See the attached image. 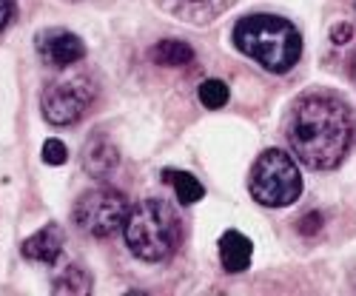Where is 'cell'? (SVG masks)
Listing matches in <instances>:
<instances>
[{
	"label": "cell",
	"mask_w": 356,
	"mask_h": 296,
	"mask_svg": "<svg viewBox=\"0 0 356 296\" xmlns=\"http://www.w3.org/2000/svg\"><path fill=\"white\" fill-rule=\"evenodd\" d=\"M285 137L302 165L331 171L348 157L353 145V114L334 94H302L293 100L285 117Z\"/></svg>",
	"instance_id": "obj_1"
},
{
	"label": "cell",
	"mask_w": 356,
	"mask_h": 296,
	"mask_svg": "<svg viewBox=\"0 0 356 296\" xmlns=\"http://www.w3.org/2000/svg\"><path fill=\"white\" fill-rule=\"evenodd\" d=\"M234 46L265 72L285 74L302 57L296 26L277 15H248L234 26Z\"/></svg>",
	"instance_id": "obj_2"
},
{
	"label": "cell",
	"mask_w": 356,
	"mask_h": 296,
	"mask_svg": "<svg viewBox=\"0 0 356 296\" xmlns=\"http://www.w3.org/2000/svg\"><path fill=\"white\" fill-rule=\"evenodd\" d=\"M126 248L143 262H163L177 254L183 242V220L165 199H143L129 208L126 225Z\"/></svg>",
	"instance_id": "obj_3"
},
{
	"label": "cell",
	"mask_w": 356,
	"mask_h": 296,
	"mask_svg": "<svg viewBox=\"0 0 356 296\" xmlns=\"http://www.w3.org/2000/svg\"><path fill=\"white\" fill-rule=\"evenodd\" d=\"M251 197L265 208H288L302 197V171L285 148H265L248 174Z\"/></svg>",
	"instance_id": "obj_4"
},
{
	"label": "cell",
	"mask_w": 356,
	"mask_h": 296,
	"mask_svg": "<svg viewBox=\"0 0 356 296\" xmlns=\"http://www.w3.org/2000/svg\"><path fill=\"white\" fill-rule=\"evenodd\" d=\"M97 100V83L92 74H63L51 83H46L40 94V111L46 117V123L51 126H74L88 114V108Z\"/></svg>",
	"instance_id": "obj_5"
},
{
	"label": "cell",
	"mask_w": 356,
	"mask_h": 296,
	"mask_svg": "<svg viewBox=\"0 0 356 296\" xmlns=\"http://www.w3.org/2000/svg\"><path fill=\"white\" fill-rule=\"evenodd\" d=\"M129 208L131 205L120 191L100 186L92 191H83L77 197L72 220L83 233L95 236V240H108V236H114L117 231H123Z\"/></svg>",
	"instance_id": "obj_6"
},
{
	"label": "cell",
	"mask_w": 356,
	"mask_h": 296,
	"mask_svg": "<svg viewBox=\"0 0 356 296\" xmlns=\"http://www.w3.org/2000/svg\"><path fill=\"white\" fill-rule=\"evenodd\" d=\"M38 57L51 69H69L86 57V43L69 28H43L35 38Z\"/></svg>",
	"instance_id": "obj_7"
},
{
	"label": "cell",
	"mask_w": 356,
	"mask_h": 296,
	"mask_svg": "<svg viewBox=\"0 0 356 296\" xmlns=\"http://www.w3.org/2000/svg\"><path fill=\"white\" fill-rule=\"evenodd\" d=\"M80 160H83V168L92 180H106V176H111L117 171V165H120V151H117V145L108 134L95 131L86 140Z\"/></svg>",
	"instance_id": "obj_8"
},
{
	"label": "cell",
	"mask_w": 356,
	"mask_h": 296,
	"mask_svg": "<svg viewBox=\"0 0 356 296\" xmlns=\"http://www.w3.org/2000/svg\"><path fill=\"white\" fill-rule=\"evenodd\" d=\"M63 231H60V225H46V228H40L38 233H32L29 240L23 242V248H20V254L26 256V259H32V262H43V265H54L57 259H60V254H63Z\"/></svg>",
	"instance_id": "obj_9"
},
{
	"label": "cell",
	"mask_w": 356,
	"mask_h": 296,
	"mask_svg": "<svg viewBox=\"0 0 356 296\" xmlns=\"http://www.w3.org/2000/svg\"><path fill=\"white\" fill-rule=\"evenodd\" d=\"M254 256V245L245 233L240 231H225L220 236V262L228 274H243Z\"/></svg>",
	"instance_id": "obj_10"
},
{
	"label": "cell",
	"mask_w": 356,
	"mask_h": 296,
	"mask_svg": "<svg viewBox=\"0 0 356 296\" xmlns=\"http://www.w3.org/2000/svg\"><path fill=\"white\" fill-rule=\"evenodd\" d=\"M163 183H168L177 194V202L180 205H194L205 197V188L197 176H191L188 171H180V168H165L163 171Z\"/></svg>",
	"instance_id": "obj_11"
},
{
	"label": "cell",
	"mask_w": 356,
	"mask_h": 296,
	"mask_svg": "<svg viewBox=\"0 0 356 296\" xmlns=\"http://www.w3.org/2000/svg\"><path fill=\"white\" fill-rule=\"evenodd\" d=\"M191 46L180 43V40H160L154 49H152V60L160 63V66H186L191 63Z\"/></svg>",
	"instance_id": "obj_12"
},
{
	"label": "cell",
	"mask_w": 356,
	"mask_h": 296,
	"mask_svg": "<svg viewBox=\"0 0 356 296\" xmlns=\"http://www.w3.org/2000/svg\"><path fill=\"white\" fill-rule=\"evenodd\" d=\"M54 293H88L92 290V279H88V274L83 268H77V265H72V268H66L60 277L54 279Z\"/></svg>",
	"instance_id": "obj_13"
},
{
	"label": "cell",
	"mask_w": 356,
	"mask_h": 296,
	"mask_svg": "<svg viewBox=\"0 0 356 296\" xmlns=\"http://www.w3.org/2000/svg\"><path fill=\"white\" fill-rule=\"evenodd\" d=\"M228 97H231V92H228V85L222 80H217V77L202 80V85H200V103L205 108H222L228 103Z\"/></svg>",
	"instance_id": "obj_14"
},
{
	"label": "cell",
	"mask_w": 356,
	"mask_h": 296,
	"mask_svg": "<svg viewBox=\"0 0 356 296\" xmlns=\"http://www.w3.org/2000/svg\"><path fill=\"white\" fill-rule=\"evenodd\" d=\"M69 160V151L60 140H46L43 142V163L46 165H63Z\"/></svg>",
	"instance_id": "obj_15"
},
{
	"label": "cell",
	"mask_w": 356,
	"mask_h": 296,
	"mask_svg": "<svg viewBox=\"0 0 356 296\" xmlns=\"http://www.w3.org/2000/svg\"><path fill=\"white\" fill-rule=\"evenodd\" d=\"M319 228H322V214H319V211H314V214H305V217H302V222H300V233H305V236L316 233Z\"/></svg>",
	"instance_id": "obj_16"
},
{
	"label": "cell",
	"mask_w": 356,
	"mask_h": 296,
	"mask_svg": "<svg viewBox=\"0 0 356 296\" xmlns=\"http://www.w3.org/2000/svg\"><path fill=\"white\" fill-rule=\"evenodd\" d=\"M17 6H15V0H0V28H6L15 17Z\"/></svg>",
	"instance_id": "obj_17"
},
{
	"label": "cell",
	"mask_w": 356,
	"mask_h": 296,
	"mask_svg": "<svg viewBox=\"0 0 356 296\" xmlns=\"http://www.w3.org/2000/svg\"><path fill=\"white\" fill-rule=\"evenodd\" d=\"M350 35H353V28H350L348 23H339V26L334 28V32H331V40L342 46V43H348V40H350Z\"/></svg>",
	"instance_id": "obj_18"
},
{
	"label": "cell",
	"mask_w": 356,
	"mask_h": 296,
	"mask_svg": "<svg viewBox=\"0 0 356 296\" xmlns=\"http://www.w3.org/2000/svg\"><path fill=\"white\" fill-rule=\"evenodd\" d=\"M348 69H350V80L356 83V51L350 54V66H348Z\"/></svg>",
	"instance_id": "obj_19"
},
{
	"label": "cell",
	"mask_w": 356,
	"mask_h": 296,
	"mask_svg": "<svg viewBox=\"0 0 356 296\" xmlns=\"http://www.w3.org/2000/svg\"><path fill=\"white\" fill-rule=\"evenodd\" d=\"M197 3H200V0H197Z\"/></svg>",
	"instance_id": "obj_20"
}]
</instances>
